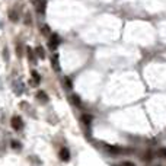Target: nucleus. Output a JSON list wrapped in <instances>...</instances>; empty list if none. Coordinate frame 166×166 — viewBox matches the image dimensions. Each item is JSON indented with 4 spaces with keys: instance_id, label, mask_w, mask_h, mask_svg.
<instances>
[{
    "instance_id": "obj_15",
    "label": "nucleus",
    "mask_w": 166,
    "mask_h": 166,
    "mask_svg": "<svg viewBox=\"0 0 166 166\" xmlns=\"http://www.w3.org/2000/svg\"><path fill=\"white\" fill-rule=\"evenodd\" d=\"M41 31H42V33H45V35H48V26H42V29H41Z\"/></svg>"
},
{
    "instance_id": "obj_10",
    "label": "nucleus",
    "mask_w": 166,
    "mask_h": 166,
    "mask_svg": "<svg viewBox=\"0 0 166 166\" xmlns=\"http://www.w3.org/2000/svg\"><path fill=\"white\" fill-rule=\"evenodd\" d=\"M108 147V152L111 153H120L121 150H120V147H117V146H106Z\"/></svg>"
},
{
    "instance_id": "obj_2",
    "label": "nucleus",
    "mask_w": 166,
    "mask_h": 166,
    "mask_svg": "<svg viewBox=\"0 0 166 166\" xmlns=\"http://www.w3.org/2000/svg\"><path fill=\"white\" fill-rule=\"evenodd\" d=\"M12 127H13V130H21L22 128V120H21V117H13L12 118Z\"/></svg>"
},
{
    "instance_id": "obj_16",
    "label": "nucleus",
    "mask_w": 166,
    "mask_h": 166,
    "mask_svg": "<svg viewBox=\"0 0 166 166\" xmlns=\"http://www.w3.org/2000/svg\"><path fill=\"white\" fill-rule=\"evenodd\" d=\"M122 166H135L133 163V162H124V163H122Z\"/></svg>"
},
{
    "instance_id": "obj_14",
    "label": "nucleus",
    "mask_w": 166,
    "mask_h": 166,
    "mask_svg": "<svg viewBox=\"0 0 166 166\" xmlns=\"http://www.w3.org/2000/svg\"><path fill=\"white\" fill-rule=\"evenodd\" d=\"M159 155L162 156V157H166V147H163V149L159 150Z\"/></svg>"
},
{
    "instance_id": "obj_17",
    "label": "nucleus",
    "mask_w": 166,
    "mask_h": 166,
    "mask_svg": "<svg viewBox=\"0 0 166 166\" xmlns=\"http://www.w3.org/2000/svg\"><path fill=\"white\" fill-rule=\"evenodd\" d=\"M12 146H13V147H15V149H18V147H19V144L16 143V141H13V143H12Z\"/></svg>"
},
{
    "instance_id": "obj_4",
    "label": "nucleus",
    "mask_w": 166,
    "mask_h": 166,
    "mask_svg": "<svg viewBox=\"0 0 166 166\" xmlns=\"http://www.w3.org/2000/svg\"><path fill=\"white\" fill-rule=\"evenodd\" d=\"M35 1V6H36V10L39 13H42L45 10V0H33Z\"/></svg>"
},
{
    "instance_id": "obj_9",
    "label": "nucleus",
    "mask_w": 166,
    "mask_h": 166,
    "mask_svg": "<svg viewBox=\"0 0 166 166\" xmlns=\"http://www.w3.org/2000/svg\"><path fill=\"white\" fill-rule=\"evenodd\" d=\"M70 99H71V102H73V103H74V105H82V99H80V98H79L77 95H71V98H70Z\"/></svg>"
},
{
    "instance_id": "obj_7",
    "label": "nucleus",
    "mask_w": 166,
    "mask_h": 166,
    "mask_svg": "<svg viewBox=\"0 0 166 166\" xmlns=\"http://www.w3.org/2000/svg\"><path fill=\"white\" fill-rule=\"evenodd\" d=\"M35 51H36V54H38L39 58H44V57H45V51H44V48H42L41 45H39V47H36V48H35Z\"/></svg>"
},
{
    "instance_id": "obj_11",
    "label": "nucleus",
    "mask_w": 166,
    "mask_h": 166,
    "mask_svg": "<svg viewBox=\"0 0 166 166\" xmlns=\"http://www.w3.org/2000/svg\"><path fill=\"white\" fill-rule=\"evenodd\" d=\"M9 18H10L12 21H13V22H16L19 16H18V13H16V10H10V12H9Z\"/></svg>"
},
{
    "instance_id": "obj_3",
    "label": "nucleus",
    "mask_w": 166,
    "mask_h": 166,
    "mask_svg": "<svg viewBox=\"0 0 166 166\" xmlns=\"http://www.w3.org/2000/svg\"><path fill=\"white\" fill-rule=\"evenodd\" d=\"M58 156H60V159H61L63 162H67V160L70 159V152L67 150L66 147H63V149H60V153H58Z\"/></svg>"
},
{
    "instance_id": "obj_6",
    "label": "nucleus",
    "mask_w": 166,
    "mask_h": 166,
    "mask_svg": "<svg viewBox=\"0 0 166 166\" xmlns=\"http://www.w3.org/2000/svg\"><path fill=\"white\" fill-rule=\"evenodd\" d=\"M82 121H83L85 125H90V122H92V117L88 115V114H83V115H82Z\"/></svg>"
},
{
    "instance_id": "obj_5",
    "label": "nucleus",
    "mask_w": 166,
    "mask_h": 166,
    "mask_svg": "<svg viewBox=\"0 0 166 166\" xmlns=\"http://www.w3.org/2000/svg\"><path fill=\"white\" fill-rule=\"evenodd\" d=\"M53 68L55 71H58L61 67H60V58H58V54H54L53 55Z\"/></svg>"
},
{
    "instance_id": "obj_8",
    "label": "nucleus",
    "mask_w": 166,
    "mask_h": 166,
    "mask_svg": "<svg viewBox=\"0 0 166 166\" xmlns=\"http://www.w3.org/2000/svg\"><path fill=\"white\" fill-rule=\"evenodd\" d=\"M32 77H33V82H31V83H32V85H38V83H39V74H38V73H36V71H35V70H32Z\"/></svg>"
},
{
    "instance_id": "obj_1",
    "label": "nucleus",
    "mask_w": 166,
    "mask_h": 166,
    "mask_svg": "<svg viewBox=\"0 0 166 166\" xmlns=\"http://www.w3.org/2000/svg\"><path fill=\"white\" fill-rule=\"evenodd\" d=\"M48 45H50V48H51V50H55V48L60 45V36H58L57 33H53V35H50Z\"/></svg>"
},
{
    "instance_id": "obj_12",
    "label": "nucleus",
    "mask_w": 166,
    "mask_h": 166,
    "mask_svg": "<svg viewBox=\"0 0 166 166\" xmlns=\"http://www.w3.org/2000/svg\"><path fill=\"white\" fill-rule=\"evenodd\" d=\"M36 96H38V99H41V100H45V102L48 100V96L45 95V93L42 92V90H39V92L36 93Z\"/></svg>"
},
{
    "instance_id": "obj_13",
    "label": "nucleus",
    "mask_w": 166,
    "mask_h": 166,
    "mask_svg": "<svg viewBox=\"0 0 166 166\" xmlns=\"http://www.w3.org/2000/svg\"><path fill=\"white\" fill-rule=\"evenodd\" d=\"M64 85L68 89H71V80H70V77H64Z\"/></svg>"
}]
</instances>
